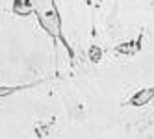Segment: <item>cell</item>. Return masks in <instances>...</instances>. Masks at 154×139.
<instances>
[{
	"label": "cell",
	"instance_id": "cell-4",
	"mask_svg": "<svg viewBox=\"0 0 154 139\" xmlns=\"http://www.w3.org/2000/svg\"><path fill=\"white\" fill-rule=\"evenodd\" d=\"M13 89H9V87H0V97H2V95H8V93H11Z\"/></svg>",
	"mask_w": 154,
	"mask_h": 139
},
{
	"label": "cell",
	"instance_id": "cell-1",
	"mask_svg": "<svg viewBox=\"0 0 154 139\" xmlns=\"http://www.w3.org/2000/svg\"><path fill=\"white\" fill-rule=\"evenodd\" d=\"M154 97V87H149V89H143L139 93H136L134 97L130 98V104L132 106H145L150 98Z\"/></svg>",
	"mask_w": 154,
	"mask_h": 139
},
{
	"label": "cell",
	"instance_id": "cell-3",
	"mask_svg": "<svg viewBox=\"0 0 154 139\" xmlns=\"http://www.w3.org/2000/svg\"><path fill=\"white\" fill-rule=\"evenodd\" d=\"M89 59L91 61H98V59H100V48H98V47H91V50H89Z\"/></svg>",
	"mask_w": 154,
	"mask_h": 139
},
{
	"label": "cell",
	"instance_id": "cell-2",
	"mask_svg": "<svg viewBox=\"0 0 154 139\" xmlns=\"http://www.w3.org/2000/svg\"><path fill=\"white\" fill-rule=\"evenodd\" d=\"M34 0H17L15 2V13H20V15H28V13H32L34 11Z\"/></svg>",
	"mask_w": 154,
	"mask_h": 139
}]
</instances>
